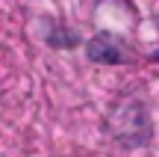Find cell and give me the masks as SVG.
Listing matches in <instances>:
<instances>
[{
	"label": "cell",
	"mask_w": 159,
	"mask_h": 157,
	"mask_svg": "<svg viewBox=\"0 0 159 157\" xmlns=\"http://www.w3.org/2000/svg\"><path fill=\"white\" fill-rule=\"evenodd\" d=\"M109 128H112L115 140L130 145V148L144 145V142L150 140V119H148V110H144L139 101L121 104L118 110L112 113V119H109Z\"/></svg>",
	"instance_id": "cell-1"
},
{
	"label": "cell",
	"mask_w": 159,
	"mask_h": 157,
	"mask_svg": "<svg viewBox=\"0 0 159 157\" xmlns=\"http://www.w3.org/2000/svg\"><path fill=\"white\" fill-rule=\"evenodd\" d=\"M85 51H89V59H94V62L115 65V62L124 59V45H121L112 33H97L94 39L85 45Z\"/></svg>",
	"instance_id": "cell-2"
}]
</instances>
